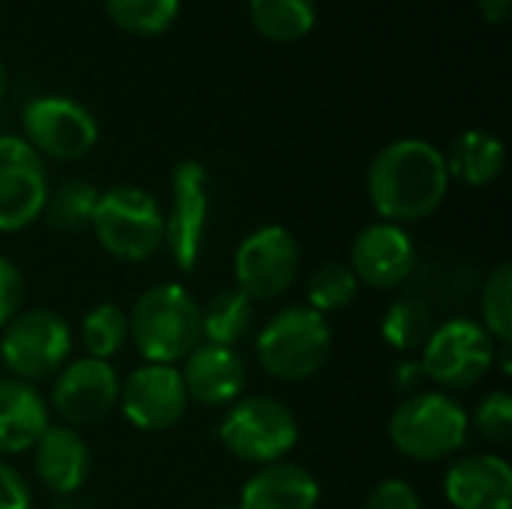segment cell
<instances>
[{
    "label": "cell",
    "instance_id": "obj_1",
    "mask_svg": "<svg viewBox=\"0 0 512 509\" xmlns=\"http://www.w3.org/2000/svg\"><path fill=\"white\" fill-rule=\"evenodd\" d=\"M366 192L381 222L411 225L435 216L450 192L444 153L423 138H399L375 153Z\"/></svg>",
    "mask_w": 512,
    "mask_h": 509
},
{
    "label": "cell",
    "instance_id": "obj_2",
    "mask_svg": "<svg viewBox=\"0 0 512 509\" xmlns=\"http://www.w3.org/2000/svg\"><path fill=\"white\" fill-rule=\"evenodd\" d=\"M129 339L144 363H183L201 345V306L177 282L150 285L129 312Z\"/></svg>",
    "mask_w": 512,
    "mask_h": 509
},
{
    "label": "cell",
    "instance_id": "obj_3",
    "mask_svg": "<svg viewBox=\"0 0 512 509\" xmlns=\"http://www.w3.org/2000/svg\"><path fill=\"white\" fill-rule=\"evenodd\" d=\"M468 432L471 423L465 405L444 390H420L405 396L387 423L393 450L420 465L456 459L468 441Z\"/></svg>",
    "mask_w": 512,
    "mask_h": 509
},
{
    "label": "cell",
    "instance_id": "obj_4",
    "mask_svg": "<svg viewBox=\"0 0 512 509\" xmlns=\"http://www.w3.org/2000/svg\"><path fill=\"white\" fill-rule=\"evenodd\" d=\"M90 228L96 243L123 264H144L165 249V210L147 189L132 183L99 192Z\"/></svg>",
    "mask_w": 512,
    "mask_h": 509
},
{
    "label": "cell",
    "instance_id": "obj_5",
    "mask_svg": "<svg viewBox=\"0 0 512 509\" xmlns=\"http://www.w3.org/2000/svg\"><path fill=\"white\" fill-rule=\"evenodd\" d=\"M333 351L330 321L309 306L279 309L255 339V360L276 381H309Z\"/></svg>",
    "mask_w": 512,
    "mask_h": 509
},
{
    "label": "cell",
    "instance_id": "obj_6",
    "mask_svg": "<svg viewBox=\"0 0 512 509\" xmlns=\"http://www.w3.org/2000/svg\"><path fill=\"white\" fill-rule=\"evenodd\" d=\"M300 441L294 411L273 396H246L228 405L219 423V444L243 465L285 462Z\"/></svg>",
    "mask_w": 512,
    "mask_h": 509
},
{
    "label": "cell",
    "instance_id": "obj_7",
    "mask_svg": "<svg viewBox=\"0 0 512 509\" xmlns=\"http://www.w3.org/2000/svg\"><path fill=\"white\" fill-rule=\"evenodd\" d=\"M72 327L54 309H21L0 330V363L9 378L39 384L72 360Z\"/></svg>",
    "mask_w": 512,
    "mask_h": 509
},
{
    "label": "cell",
    "instance_id": "obj_8",
    "mask_svg": "<svg viewBox=\"0 0 512 509\" xmlns=\"http://www.w3.org/2000/svg\"><path fill=\"white\" fill-rule=\"evenodd\" d=\"M498 345L486 327L474 318H450L435 324L429 342L420 351V366L426 381L438 384L444 393L471 390L489 378L495 369Z\"/></svg>",
    "mask_w": 512,
    "mask_h": 509
},
{
    "label": "cell",
    "instance_id": "obj_9",
    "mask_svg": "<svg viewBox=\"0 0 512 509\" xmlns=\"http://www.w3.org/2000/svg\"><path fill=\"white\" fill-rule=\"evenodd\" d=\"M300 276V243L285 225H261L234 252V282L249 300H273Z\"/></svg>",
    "mask_w": 512,
    "mask_h": 509
},
{
    "label": "cell",
    "instance_id": "obj_10",
    "mask_svg": "<svg viewBox=\"0 0 512 509\" xmlns=\"http://www.w3.org/2000/svg\"><path fill=\"white\" fill-rule=\"evenodd\" d=\"M210 177L198 159H183L171 171V210L165 213V249L171 261L192 273L207 240Z\"/></svg>",
    "mask_w": 512,
    "mask_h": 509
},
{
    "label": "cell",
    "instance_id": "obj_11",
    "mask_svg": "<svg viewBox=\"0 0 512 509\" xmlns=\"http://www.w3.org/2000/svg\"><path fill=\"white\" fill-rule=\"evenodd\" d=\"M120 402V375L111 363L96 357H72L54 378H51V396L48 411H54L63 426H93L111 411H117Z\"/></svg>",
    "mask_w": 512,
    "mask_h": 509
},
{
    "label": "cell",
    "instance_id": "obj_12",
    "mask_svg": "<svg viewBox=\"0 0 512 509\" xmlns=\"http://www.w3.org/2000/svg\"><path fill=\"white\" fill-rule=\"evenodd\" d=\"M24 141L48 159L72 162L93 150L99 138L96 117L69 96H39L21 114Z\"/></svg>",
    "mask_w": 512,
    "mask_h": 509
},
{
    "label": "cell",
    "instance_id": "obj_13",
    "mask_svg": "<svg viewBox=\"0 0 512 509\" xmlns=\"http://www.w3.org/2000/svg\"><path fill=\"white\" fill-rule=\"evenodd\" d=\"M120 414L141 432H168L186 411L189 396L183 387L180 366L141 363L120 381Z\"/></svg>",
    "mask_w": 512,
    "mask_h": 509
},
{
    "label": "cell",
    "instance_id": "obj_14",
    "mask_svg": "<svg viewBox=\"0 0 512 509\" xmlns=\"http://www.w3.org/2000/svg\"><path fill=\"white\" fill-rule=\"evenodd\" d=\"M42 156L21 135H0V234L30 228L48 198Z\"/></svg>",
    "mask_w": 512,
    "mask_h": 509
},
{
    "label": "cell",
    "instance_id": "obj_15",
    "mask_svg": "<svg viewBox=\"0 0 512 509\" xmlns=\"http://www.w3.org/2000/svg\"><path fill=\"white\" fill-rule=\"evenodd\" d=\"M357 276L360 288L390 291L399 288L417 267V246L402 225L393 222H369L351 243V255L345 261Z\"/></svg>",
    "mask_w": 512,
    "mask_h": 509
},
{
    "label": "cell",
    "instance_id": "obj_16",
    "mask_svg": "<svg viewBox=\"0 0 512 509\" xmlns=\"http://www.w3.org/2000/svg\"><path fill=\"white\" fill-rule=\"evenodd\" d=\"M444 498L453 509H512V468L498 453L456 456L444 474Z\"/></svg>",
    "mask_w": 512,
    "mask_h": 509
},
{
    "label": "cell",
    "instance_id": "obj_17",
    "mask_svg": "<svg viewBox=\"0 0 512 509\" xmlns=\"http://www.w3.org/2000/svg\"><path fill=\"white\" fill-rule=\"evenodd\" d=\"M189 402L201 408H228L246 387V363L237 348L201 342L180 366Z\"/></svg>",
    "mask_w": 512,
    "mask_h": 509
},
{
    "label": "cell",
    "instance_id": "obj_18",
    "mask_svg": "<svg viewBox=\"0 0 512 509\" xmlns=\"http://www.w3.org/2000/svg\"><path fill=\"white\" fill-rule=\"evenodd\" d=\"M30 453H33V477L42 489H48L51 495H60V498H69L84 489L93 459H90V447L78 435V429L51 423L36 438Z\"/></svg>",
    "mask_w": 512,
    "mask_h": 509
},
{
    "label": "cell",
    "instance_id": "obj_19",
    "mask_svg": "<svg viewBox=\"0 0 512 509\" xmlns=\"http://www.w3.org/2000/svg\"><path fill=\"white\" fill-rule=\"evenodd\" d=\"M321 483L297 462H273L258 468L240 489V509H318Z\"/></svg>",
    "mask_w": 512,
    "mask_h": 509
},
{
    "label": "cell",
    "instance_id": "obj_20",
    "mask_svg": "<svg viewBox=\"0 0 512 509\" xmlns=\"http://www.w3.org/2000/svg\"><path fill=\"white\" fill-rule=\"evenodd\" d=\"M51 426V411L33 384L0 378V456L27 453Z\"/></svg>",
    "mask_w": 512,
    "mask_h": 509
},
{
    "label": "cell",
    "instance_id": "obj_21",
    "mask_svg": "<svg viewBox=\"0 0 512 509\" xmlns=\"http://www.w3.org/2000/svg\"><path fill=\"white\" fill-rule=\"evenodd\" d=\"M444 159H447L450 180L483 189L501 177L507 150L498 135H492L486 129H468L453 141V147H450V153H444Z\"/></svg>",
    "mask_w": 512,
    "mask_h": 509
},
{
    "label": "cell",
    "instance_id": "obj_22",
    "mask_svg": "<svg viewBox=\"0 0 512 509\" xmlns=\"http://www.w3.org/2000/svg\"><path fill=\"white\" fill-rule=\"evenodd\" d=\"M255 324V300H249L237 285L219 288L201 306V339L210 345L234 348Z\"/></svg>",
    "mask_w": 512,
    "mask_h": 509
},
{
    "label": "cell",
    "instance_id": "obj_23",
    "mask_svg": "<svg viewBox=\"0 0 512 509\" xmlns=\"http://www.w3.org/2000/svg\"><path fill=\"white\" fill-rule=\"evenodd\" d=\"M432 330H435V312L423 297H399L390 303V309L381 318V339L402 354L423 351Z\"/></svg>",
    "mask_w": 512,
    "mask_h": 509
},
{
    "label": "cell",
    "instance_id": "obj_24",
    "mask_svg": "<svg viewBox=\"0 0 512 509\" xmlns=\"http://www.w3.org/2000/svg\"><path fill=\"white\" fill-rule=\"evenodd\" d=\"M255 30L270 42H297L315 27V0H249Z\"/></svg>",
    "mask_w": 512,
    "mask_h": 509
},
{
    "label": "cell",
    "instance_id": "obj_25",
    "mask_svg": "<svg viewBox=\"0 0 512 509\" xmlns=\"http://www.w3.org/2000/svg\"><path fill=\"white\" fill-rule=\"evenodd\" d=\"M96 201H99V189L93 183L66 180L57 189H48V198H45V207H42L39 219H45L57 231L72 234V231L90 228Z\"/></svg>",
    "mask_w": 512,
    "mask_h": 509
},
{
    "label": "cell",
    "instance_id": "obj_26",
    "mask_svg": "<svg viewBox=\"0 0 512 509\" xmlns=\"http://www.w3.org/2000/svg\"><path fill=\"white\" fill-rule=\"evenodd\" d=\"M129 342V312L117 303H99L93 306L81 321V345L87 357L111 360L117 357Z\"/></svg>",
    "mask_w": 512,
    "mask_h": 509
},
{
    "label": "cell",
    "instance_id": "obj_27",
    "mask_svg": "<svg viewBox=\"0 0 512 509\" xmlns=\"http://www.w3.org/2000/svg\"><path fill=\"white\" fill-rule=\"evenodd\" d=\"M105 12L132 36H159L177 21L180 0H105Z\"/></svg>",
    "mask_w": 512,
    "mask_h": 509
},
{
    "label": "cell",
    "instance_id": "obj_28",
    "mask_svg": "<svg viewBox=\"0 0 512 509\" xmlns=\"http://www.w3.org/2000/svg\"><path fill=\"white\" fill-rule=\"evenodd\" d=\"M357 294H360V282L351 273V267L345 261H324L309 279V288H306L309 303L306 306L327 318L330 312L348 309L357 300Z\"/></svg>",
    "mask_w": 512,
    "mask_h": 509
},
{
    "label": "cell",
    "instance_id": "obj_29",
    "mask_svg": "<svg viewBox=\"0 0 512 509\" xmlns=\"http://www.w3.org/2000/svg\"><path fill=\"white\" fill-rule=\"evenodd\" d=\"M480 324L498 345L512 342V267L501 261L483 282L480 291Z\"/></svg>",
    "mask_w": 512,
    "mask_h": 509
},
{
    "label": "cell",
    "instance_id": "obj_30",
    "mask_svg": "<svg viewBox=\"0 0 512 509\" xmlns=\"http://www.w3.org/2000/svg\"><path fill=\"white\" fill-rule=\"evenodd\" d=\"M471 429H477L486 441L492 444H504L512 435V399L504 390H492L489 396H483L474 408V414H468Z\"/></svg>",
    "mask_w": 512,
    "mask_h": 509
},
{
    "label": "cell",
    "instance_id": "obj_31",
    "mask_svg": "<svg viewBox=\"0 0 512 509\" xmlns=\"http://www.w3.org/2000/svg\"><path fill=\"white\" fill-rule=\"evenodd\" d=\"M27 300V279L21 273V267L0 255V330L24 309Z\"/></svg>",
    "mask_w": 512,
    "mask_h": 509
},
{
    "label": "cell",
    "instance_id": "obj_32",
    "mask_svg": "<svg viewBox=\"0 0 512 509\" xmlns=\"http://www.w3.org/2000/svg\"><path fill=\"white\" fill-rule=\"evenodd\" d=\"M363 509H423V498L408 480L387 477V480L375 483V489L366 495Z\"/></svg>",
    "mask_w": 512,
    "mask_h": 509
},
{
    "label": "cell",
    "instance_id": "obj_33",
    "mask_svg": "<svg viewBox=\"0 0 512 509\" xmlns=\"http://www.w3.org/2000/svg\"><path fill=\"white\" fill-rule=\"evenodd\" d=\"M33 507V492L30 483L18 468L9 462H0V509H30Z\"/></svg>",
    "mask_w": 512,
    "mask_h": 509
},
{
    "label": "cell",
    "instance_id": "obj_34",
    "mask_svg": "<svg viewBox=\"0 0 512 509\" xmlns=\"http://www.w3.org/2000/svg\"><path fill=\"white\" fill-rule=\"evenodd\" d=\"M393 378H396L399 390H408V396H411V393H420V384L426 381L420 360H405V363L396 369V375H393Z\"/></svg>",
    "mask_w": 512,
    "mask_h": 509
},
{
    "label": "cell",
    "instance_id": "obj_35",
    "mask_svg": "<svg viewBox=\"0 0 512 509\" xmlns=\"http://www.w3.org/2000/svg\"><path fill=\"white\" fill-rule=\"evenodd\" d=\"M477 3H480L483 18H486V21H492V24L507 21V15H510V6H512V0H477Z\"/></svg>",
    "mask_w": 512,
    "mask_h": 509
},
{
    "label": "cell",
    "instance_id": "obj_36",
    "mask_svg": "<svg viewBox=\"0 0 512 509\" xmlns=\"http://www.w3.org/2000/svg\"><path fill=\"white\" fill-rule=\"evenodd\" d=\"M6 87H9V75H6V66L0 63V99H3V93H6Z\"/></svg>",
    "mask_w": 512,
    "mask_h": 509
},
{
    "label": "cell",
    "instance_id": "obj_37",
    "mask_svg": "<svg viewBox=\"0 0 512 509\" xmlns=\"http://www.w3.org/2000/svg\"><path fill=\"white\" fill-rule=\"evenodd\" d=\"M222 509H240V507H237V504H234V507H222Z\"/></svg>",
    "mask_w": 512,
    "mask_h": 509
}]
</instances>
